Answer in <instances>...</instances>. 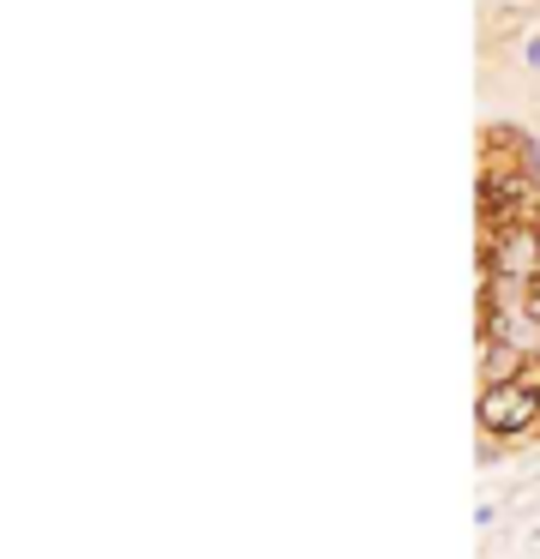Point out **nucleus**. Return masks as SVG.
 <instances>
[{
	"label": "nucleus",
	"mask_w": 540,
	"mask_h": 559,
	"mask_svg": "<svg viewBox=\"0 0 540 559\" xmlns=\"http://www.w3.org/2000/svg\"><path fill=\"white\" fill-rule=\"evenodd\" d=\"M535 421H540V385L535 379L480 385V427H487V433H528Z\"/></svg>",
	"instance_id": "nucleus-1"
},
{
	"label": "nucleus",
	"mask_w": 540,
	"mask_h": 559,
	"mask_svg": "<svg viewBox=\"0 0 540 559\" xmlns=\"http://www.w3.org/2000/svg\"><path fill=\"white\" fill-rule=\"evenodd\" d=\"M487 271L499 283H540V229H504L487 247Z\"/></svg>",
	"instance_id": "nucleus-2"
},
{
	"label": "nucleus",
	"mask_w": 540,
	"mask_h": 559,
	"mask_svg": "<svg viewBox=\"0 0 540 559\" xmlns=\"http://www.w3.org/2000/svg\"><path fill=\"white\" fill-rule=\"evenodd\" d=\"M504 379H523V349L504 337H480V385H504Z\"/></svg>",
	"instance_id": "nucleus-3"
}]
</instances>
